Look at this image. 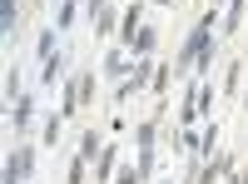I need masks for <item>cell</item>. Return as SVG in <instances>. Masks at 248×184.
I'll return each instance as SVG.
<instances>
[{"mask_svg":"<svg viewBox=\"0 0 248 184\" xmlns=\"http://www.w3.org/2000/svg\"><path fill=\"white\" fill-rule=\"evenodd\" d=\"M30 165H35V154H30V150H15V154L5 159V184H20V179L30 174Z\"/></svg>","mask_w":248,"mask_h":184,"instance_id":"obj_1","label":"cell"},{"mask_svg":"<svg viewBox=\"0 0 248 184\" xmlns=\"http://www.w3.org/2000/svg\"><path fill=\"white\" fill-rule=\"evenodd\" d=\"M0 25H5V35L15 30V0H5V20H0Z\"/></svg>","mask_w":248,"mask_h":184,"instance_id":"obj_2","label":"cell"}]
</instances>
